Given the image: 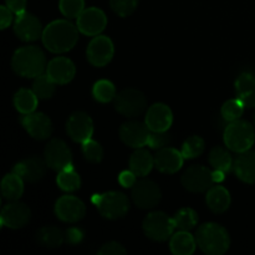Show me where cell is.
Returning <instances> with one entry per match:
<instances>
[{
	"instance_id": "6da1fadb",
	"label": "cell",
	"mask_w": 255,
	"mask_h": 255,
	"mask_svg": "<svg viewBox=\"0 0 255 255\" xmlns=\"http://www.w3.org/2000/svg\"><path fill=\"white\" fill-rule=\"evenodd\" d=\"M42 44L55 54L67 52L76 45L79 29L67 20H55L42 31Z\"/></svg>"
},
{
	"instance_id": "7a4b0ae2",
	"label": "cell",
	"mask_w": 255,
	"mask_h": 255,
	"mask_svg": "<svg viewBox=\"0 0 255 255\" xmlns=\"http://www.w3.org/2000/svg\"><path fill=\"white\" fill-rule=\"evenodd\" d=\"M11 67L19 76L35 79L46 70V57L44 51L34 45L20 47L12 55Z\"/></svg>"
},
{
	"instance_id": "3957f363",
	"label": "cell",
	"mask_w": 255,
	"mask_h": 255,
	"mask_svg": "<svg viewBox=\"0 0 255 255\" xmlns=\"http://www.w3.org/2000/svg\"><path fill=\"white\" fill-rule=\"evenodd\" d=\"M197 246L208 255H223L231 247V237L224 227L217 223L202 224L196 232Z\"/></svg>"
},
{
	"instance_id": "277c9868",
	"label": "cell",
	"mask_w": 255,
	"mask_h": 255,
	"mask_svg": "<svg viewBox=\"0 0 255 255\" xmlns=\"http://www.w3.org/2000/svg\"><path fill=\"white\" fill-rule=\"evenodd\" d=\"M255 142V131L248 121L236 120L224 129V143L237 153L249 151Z\"/></svg>"
},
{
	"instance_id": "5b68a950",
	"label": "cell",
	"mask_w": 255,
	"mask_h": 255,
	"mask_svg": "<svg viewBox=\"0 0 255 255\" xmlns=\"http://www.w3.org/2000/svg\"><path fill=\"white\" fill-rule=\"evenodd\" d=\"M91 202L106 219L124 218L129 209V201L126 194L117 191L94 194Z\"/></svg>"
},
{
	"instance_id": "8992f818",
	"label": "cell",
	"mask_w": 255,
	"mask_h": 255,
	"mask_svg": "<svg viewBox=\"0 0 255 255\" xmlns=\"http://www.w3.org/2000/svg\"><path fill=\"white\" fill-rule=\"evenodd\" d=\"M143 232L149 239L156 242H164L173 236L177 229L174 219L163 212H152L144 218Z\"/></svg>"
},
{
	"instance_id": "52a82bcc",
	"label": "cell",
	"mask_w": 255,
	"mask_h": 255,
	"mask_svg": "<svg viewBox=\"0 0 255 255\" xmlns=\"http://www.w3.org/2000/svg\"><path fill=\"white\" fill-rule=\"evenodd\" d=\"M117 112L126 117H137L146 110L147 100L143 92L136 89L122 90L114 100Z\"/></svg>"
},
{
	"instance_id": "ba28073f",
	"label": "cell",
	"mask_w": 255,
	"mask_h": 255,
	"mask_svg": "<svg viewBox=\"0 0 255 255\" xmlns=\"http://www.w3.org/2000/svg\"><path fill=\"white\" fill-rule=\"evenodd\" d=\"M162 192L158 184L153 181L142 179L132 187V199L138 208H154L161 202Z\"/></svg>"
},
{
	"instance_id": "9c48e42d",
	"label": "cell",
	"mask_w": 255,
	"mask_h": 255,
	"mask_svg": "<svg viewBox=\"0 0 255 255\" xmlns=\"http://www.w3.org/2000/svg\"><path fill=\"white\" fill-rule=\"evenodd\" d=\"M115 54L114 42L109 36L97 35L90 41L86 56L90 64L96 67H104L112 60Z\"/></svg>"
},
{
	"instance_id": "30bf717a",
	"label": "cell",
	"mask_w": 255,
	"mask_h": 255,
	"mask_svg": "<svg viewBox=\"0 0 255 255\" xmlns=\"http://www.w3.org/2000/svg\"><path fill=\"white\" fill-rule=\"evenodd\" d=\"M44 158L47 166L57 172L72 164L71 151L62 139L54 138L46 144L44 151Z\"/></svg>"
},
{
	"instance_id": "8fae6325",
	"label": "cell",
	"mask_w": 255,
	"mask_h": 255,
	"mask_svg": "<svg viewBox=\"0 0 255 255\" xmlns=\"http://www.w3.org/2000/svg\"><path fill=\"white\" fill-rule=\"evenodd\" d=\"M182 186L192 193H202L208 191L214 183L212 171L204 166H192L181 178Z\"/></svg>"
},
{
	"instance_id": "7c38bea8",
	"label": "cell",
	"mask_w": 255,
	"mask_h": 255,
	"mask_svg": "<svg viewBox=\"0 0 255 255\" xmlns=\"http://www.w3.org/2000/svg\"><path fill=\"white\" fill-rule=\"evenodd\" d=\"M55 214L57 218L66 223H76L81 221L86 214L84 202L75 196H62L55 204Z\"/></svg>"
},
{
	"instance_id": "4fadbf2b",
	"label": "cell",
	"mask_w": 255,
	"mask_h": 255,
	"mask_svg": "<svg viewBox=\"0 0 255 255\" xmlns=\"http://www.w3.org/2000/svg\"><path fill=\"white\" fill-rule=\"evenodd\" d=\"M107 25L106 14L97 7L85 9L77 17L76 26L81 34L87 36H97L105 30Z\"/></svg>"
},
{
	"instance_id": "5bb4252c",
	"label": "cell",
	"mask_w": 255,
	"mask_h": 255,
	"mask_svg": "<svg viewBox=\"0 0 255 255\" xmlns=\"http://www.w3.org/2000/svg\"><path fill=\"white\" fill-rule=\"evenodd\" d=\"M31 218V211L25 203L14 201L2 208L0 222L2 227L11 229H19L26 226Z\"/></svg>"
},
{
	"instance_id": "9a60e30c",
	"label": "cell",
	"mask_w": 255,
	"mask_h": 255,
	"mask_svg": "<svg viewBox=\"0 0 255 255\" xmlns=\"http://www.w3.org/2000/svg\"><path fill=\"white\" fill-rule=\"evenodd\" d=\"M151 129L146 122L129 121L126 122L120 128V138L126 146L133 148H142L148 142V136Z\"/></svg>"
},
{
	"instance_id": "2e32d148",
	"label": "cell",
	"mask_w": 255,
	"mask_h": 255,
	"mask_svg": "<svg viewBox=\"0 0 255 255\" xmlns=\"http://www.w3.org/2000/svg\"><path fill=\"white\" fill-rule=\"evenodd\" d=\"M66 131L67 134L75 142L82 143V142L92 137V133H94V122H92V119L86 112H74L69 117V120H67Z\"/></svg>"
},
{
	"instance_id": "e0dca14e",
	"label": "cell",
	"mask_w": 255,
	"mask_h": 255,
	"mask_svg": "<svg viewBox=\"0 0 255 255\" xmlns=\"http://www.w3.org/2000/svg\"><path fill=\"white\" fill-rule=\"evenodd\" d=\"M21 125L35 139H47L52 133L51 120L41 112H32L21 117Z\"/></svg>"
},
{
	"instance_id": "ac0fdd59",
	"label": "cell",
	"mask_w": 255,
	"mask_h": 255,
	"mask_svg": "<svg viewBox=\"0 0 255 255\" xmlns=\"http://www.w3.org/2000/svg\"><path fill=\"white\" fill-rule=\"evenodd\" d=\"M14 31L20 40L25 42L35 41L42 36V26L40 20L30 12H22L16 15L14 24Z\"/></svg>"
},
{
	"instance_id": "d6986e66",
	"label": "cell",
	"mask_w": 255,
	"mask_h": 255,
	"mask_svg": "<svg viewBox=\"0 0 255 255\" xmlns=\"http://www.w3.org/2000/svg\"><path fill=\"white\" fill-rule=\"evenodd\" d=\"M47 163L45 158L40 157H30V158L24 159L14 166L12 172L17 176L21 177L25 182L29 183H36L40 179H42L46 174Z\"/></svg>"
},
{
	"instance_id": "ffe728a7",
	"label": "cell",
	"mask_w": 255,
	"mask_h": 255,
	"mask_svg": "<svg viewBox=\"0 0 255 255\" xmlns=\"http://www.w3.org/2000/svg\"><path fill=\"white\" fill-rule=\"evenodd\" d=\"M144 122L151 131H168L173 122V114L167 105L154 104L147 111Z\"/></svg>"
},
{
	"instance_id": "44dd1931",
	"label": "cell",
	"mask_w": 255,
	"mask_h": 255,
	"mask_svg": "<svg viewBox=\"0 0 255 255\" xmlns=\"http://www.w3.org/2000/svg\"><path fill=\"white\" fill-rule=\"evenodd\" d=\"M184 157L182 152L177 151L172 147L161 148L154 156V167L162 173L172 174L178 172L182 168L184 162Z\"/></svg>"
},
{
	"instance_id": "7402d4cb",
	"label": "cell",
	"mask_w": 255,
	"mask_h": 255,
	"mask_svg": "<svg viewBox=\"0 0 255 255\" xmlns=\"http://www.w3.org/2000/svg\"><path fill=\"white\" fill-rule=\"evenodd\" d=\"M46 74L56 85H66L75 77L76 69L74 62L67 57H55L47 64Z\"/></svg>"
},
{
	"instance_id": "603a6c76",
	"label": "cell",
	"mask_w": 255,
	"mask_h": 255,
	"mask_svg": "<svg viewBox=\"0 0 255 255\" xmlns=\"http://www.w3.org/2000/svg\"><path fill=\"white\" fill-rule=\"evenodd\" d=\"M233 171L244 183L255 184V152L249 149L239 153L233 162Z\"/></svg>"
},
{
	"instance_id": "cb8c5ba5",
	"label": "cell",
	"mask_w": 255,
	"mask_h": 255,
	"mask_svg": "<svg viewBox=\"0 0 255 255\" xmlns=\"http://www.w3.org/2000/svg\"><path fill=\"white\" fill-rule=\"evenodd\" d=\"M236 92L238 99L246 107H255V76L249 72L239 75L236 81Z\"/></svg>"
},
{
	"instance_id": "d4e9b609",
	"label": "cell",
	"mask_w": 255,
	"mask_h": 255,
	"mask_svg": "<svg viewBox=\"0 0 255 255\" xmlns=\"http://www.w3.org/2000/svg\"><path fill=\"white\" fill-rule=\"evenodd\" d=\"M196 237L187 231H179L171 237L169 249L174 255H191L196 252Z\"/></svg>"
},
{
	"instance_id": "484cf974",
	"label": "cell",
	"mask_w": 255,
	"mask_h": 255,
	"mask_svg": "<svg viewBox=\"0 0 255 255\" xmlns=\"http://www.w3.org/2000/svg\"><path fill=\"white\" fill-rule=\"evenodd\" d=\"M206 202L208 208L214 213H223L231 206V194L224 187H211L207 192Z\"/></svg>"
},
{
	"instance_id": "4316f807",
	"label": "cell",
	"mask_w": 255,
	"mask_h": 255,
	"mask_svg": "<svg viewBox=\"0 0 255 255\" xmlns=\"http://www.w3.org/2000/svg\"><path fill=\"white\" fill-rule=\"evenodd\" d=\"M153 166L154 158L147 149L138 148L129 158V169L137 177H146L152 171Z\"/></svg>"
},
{
	"instance_id": "83f0119b",
	"label": "cell",
	"mask_w": 255,
	"mask_h": 255,
	"mask_svg": "<svg viewBox=\"0 0 255 255\" xmlns=\"http://www.w3.org/2000/svg\"><path fill=\"white\" fill-rule=\"evenodd\" d=\"M24 179L16 173H9L1 181V194L9 202L17 201L24 193Z\"/></svg>"
},
{
	"instance_id": "f1b7e54d",
	"label": "cell",
	"mask_w": 255,
	"mask_h": 255,
	"mask_svg": "<svg viewBox=\"0 0 255 255\" xmlns=\"http://www.w3.org/2000/svg\"><path fill=\"white\" fill-rule=\"evenodd\" d=\"M36 239L42 247L59 248L65 242V232L57 227H44L37 232Z\"/></svg>"
},
{
	"instance_id": "f546056e",
	"label": "cell",
	"mask_w": 255,
	"mask_h": 255,
	"mask_svg": "<svg viewBox=\"0 0 255 255\" xmlns=\"http://www.w3.org/2000/svg\"><path fill=\"white\" fill-rule=\"evenodd\" d=\"M37 99L32 90L20 89L14 96V106L21 115L32 114L37 107Z\"/></svg>"
},
{
	"instance_id": "4dcf8cb0",
	"label": "cell",
	"mask_w": 255,
	"mask_h": 255,
	"mask_svg": "<svg viewBox=\"0 0 255 255\" xmlns=\"http://www.w3.org/2000/svg\"><path fill=\"white\" fill-rule=\"evenodd\" d=\"M208 161L214 169H219V171H223L226 173L233 169L234 161L232 159L231 153L223 147H213L209 152Z\"/></svg>"
},
{
	"instance_id": "1f68e13d",
	"label": "cell",
	"mask_w": 255,
	"mask_h": 255,
	"mask_svg": "<svg viewBox=\"0 0 255 255\" xmlns=\"http://www.w3.org/2000/svg\"><path fill=\"white\" fill-rule=\"evenodd\" d=\"M56 182L57 186L65 192H75L81 187V179L72 164L59 172Z\"/></svg>"
},
{
	"instance_id": "d6a6232c",
	"label": "cell",
	"mask_w": 255,
	"mask_h": 255,
	"mask_svg": "<svg viewBox=\"0 0 255 255\" xmlns=\"http://www.w3.org/2000/svg\"><path fill=\"white\" fill-rule=\"evenodd\" d=\"M55 89H56V84L47 74L39 75L37 77H35L34 82H32V91L41 100L50 99L54 95Z\"/></svg>"
},
{
	"instance_id": "836d02e7",
	"label": "cell",
	"mask_w": 255,
	"mask_h": 255,
	"mask_svg": "<svg viewBox=\"0 0 255 255\" xmlns=\"http://www.w3.org/2000/svg\"><path fill=\"white\" fill-rule=\"evenodd\" d=\"M173 219L177 229L189 232L198 223V214L192 208H182L174 214Z\"/></svg>"
},
{
	"instance_id": "e575fe53",
	"label": "cell",
	"mask_w": 255,
	"mask_h": 255,
	"mask_svg": "<svg viewBox=\"0 0 255 255\" xmlns=\"http://www.w3.org/2000/svg\"><path fill=\"white\" fill-rule=\"evenodd\" d=\"M92 95L99 102L107 104L116 97V87L109 80H100L92 87Z\"/></svg>"
},
{
	"instance_id": "d590c367",
	"label": "cell",
	"mask_w": 255,
	"mask_h": 255,
	"mask_svg": "<svg viewBox=\"0 0 255 255\" xmlns=\"http://www.w3.org/2000/svg\"><path fill=\"white\" fill-rule=\"evenodd\" d=\"M204 139L199 136H192L184 141L182 146V154L186 159H193L201 156L204 151Z\"/></svg>"
},
{
	"instance_id": "8d00e7d4",
	"label": "cell",
	"mask_w": 255,
	"mask_h": 255,
	"mask_svg": "<svg viewBox=\"0 0 255 255\" xmlns=\"http://www.w3.org/2000/svg\"><path fill=\"white\" fill-rule=\"evenodd\" d=\"M244 107H246V105L239 99L228 100L222 106V116H223L224 120L229 122L236 121V120H239L242 117L244 112Z\"/></svg>"
},
{
	"instance_id": "74e56055",
	"label": "cell",
	"mask_w": 255,
	"mask_h": 255,
	"mask_svg": "<svg viewBox=\"0 0 255 255\" xmlns=\"http://www.w3.org/2000/svg\"><path fill=\"white\" fill-rule=\"evenodd\" d=\"M82 153L84 157L91 163H99L104 158V149L99 142L94 141L92 138L86 139L82 142Z\"/></svg>"
},
{
	"instance_id": "f35d334b",
	"label": "cell",
	"mask_w": 255,
	"mask_h": 255,
	"mask_svg": "<svg viewBox=\"0 0 255 255\" xmlns=\"http://www.w3.org/2000/svg\"><path fill=\"white\" fill-rule=\"evenodd\" d=\"M59 9L67 19H75V17L77 19L85 10V1L84 0H60Z\"/></svg>"
},
{
	"instance_id": "ab89813d",
	"label": "cell",
	"mask_w": 255,
	"mask_h": 255,
	"mask_svg": "<svg viewBox=\"0 0 255 255\" xmlns=\"http://www.w3.org/2000/svg\"><path fill=\"white\" fill-rule=\"evenodd\" d=\"M138 0H110V6L119 16H129L136 10Z\"/></svg>"
},
{
	"instance_id": "60d3db41",
	"label": "cell",
	"mask_w": 255,
	"mask_h": 255,
	"mask_svg": "<svg viewBox=\"0 0 255 255\" xmlns=\"http://www.w3.org/2000/svg\"><path fill=\"white\" fill-rule=\"evenodd\" d=\"M171 142V136L167 131L163 132H149L148 136V142H147V146H149L153 149H161L167 147Z\"/></svg>"
},
{
	"instance_id": "b9f144b4",
	"label": "cell",
	"mask_w": 255,
	"mask_h": 255,
	"mask_svg": "<svg viewBox=\"0 0 255 255\" xmlns=\"http://www.w3.org/2000/svg\"><path fill=\"white\" fill-rule=\"evenodd\" d=\"M99 255H125L126 254V249L124 246H121L117 242H109V243L104 244L101 249L97 252Z\"/></svg>"
},
{
	"instance_id": "7bdbcfd3",
	"label": "cell",
	"mask_w": 255,
	"mask_h": 255,
	"mask_svg": "<svg viewBox=\"0 0 255 255\" xmlns=\"http://www.w3.org/2000/svg\"><path fill=\"white\" fill-rule=\"evenodd\" d=\"M84 236V232L80 228H70L65 232V242L67 244L75 246V244H79L80 242H82Z\"/></svg>"
},
{
	"instance_id": "ee69618b",
	"label": "cell",
	"mask_w": 255,
	"mask_h": 255,
	"mask_svg": "<svg viewBox=\"0 0 255 255\" xmlns=\"http://www.w3.org/2000/svg\"><path fill=\"white\" fill-rule=\"evenodd\" d=\"M137 176L133 172L129 169V171H124L120 173L119 176V182L124 188H132V187L136 184L137 182Z\"/></svg>"
},
{
	"instance_id": "f6af8a7d",
	"label": "cell",
	"mask_w": 255,
	"mask_h": 255,
	"mask_svg": "<svg viewBox=\"0 0 255 255\" xmlns=\"http://www.w3.org/2000/svg\"><path fill=\"white\" fill-rule=\"evenodd\" d=\"M12 14H14V12H12L6 5H5V6L4 5L0 6V27H1L2 30L6 29V27L11 24Z\"/></svg>"
},
{
	"instance_id": "bcb514c9",
	"label": "cell",
	"mask_w": 255,
	"mask_h": 255,
	"mask_svg": "<svg viewBox=\"0 0 255 255\" xmlns=\"http://www.w3.org/2000/svg\"><path fill=\"white\" fill-rule=\"evenodd\" d=\"M5 2L6 6L16 15L22 14L26 9V0H5Z\"/></svg>"
},
{
	"instance_id": "7dc6e473",
	"label": "cell",
	"mask_w": 255,
	"mask_h": 255,
	"mask_svg": "<svg viewBox=\"0 0 255 255\" xmlns=\"http://www.w3.org/2000/svg\"><path fill=\"white\" fill-rule=\"evenodd\" d=\"M226 172L223 171H219V169H214L213 172H212V178H213V182L214 183H219V182H223L224 178H226Z\"/></svg>"
},
{
	"instance_id": "c3c4849f",
	"label": "cell",
	"mask_w": 255,
	"mask_h": 255,
	"mask_svg": "<svg viewBox=\"0 0 255 255\" xmlns=\"http://www.w3.org/2000/svg\"><path fill=\"white\" fill-rule=\"evenodd\" d=\"M254 124H255V114H254Z\"/></svg>"
}]
</instances>
